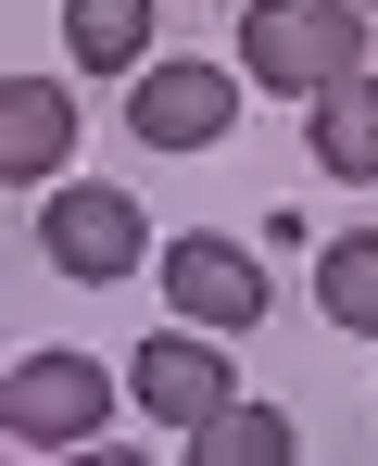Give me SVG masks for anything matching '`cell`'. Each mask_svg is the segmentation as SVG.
<instances>
[{
  "label": "cell",
  "mask_w": 378,
  "mask_h": 466,
  "mask_svg": "<svg viewBox=\"0 0 378 466\" xmlns=\"http://www.w3.org/2000/svg\"><path fill=\"white\" fill-rule=\"evenodd\" d=\"M38 239H51V278H76V290L139 278V252H151L127 189H51V202H38Z\"/></svg>",
  "instance_id": "3"
},
{
  "label": "cell",
  "mask_w": 378,
  "mask_h": 466,
  "mask_svg": "<svg viewBox=\"0 0 378 466\" xmlns=\"http://www.w3.org/2000/svg\"><path fill=\"white\" fill-rule=\"evenodd\" d=\"M366 64V0H240V76L315 101L328 76Z\"/></svg>",
  "instance_id": "1"
},
{
  "label": "cell",
  "mask_w": 378,
  "mask_h": 466,
  "mask_svg": "<svg viewBox=\"0 0 378 466\" xmlns=\"http://www.w3.org/2000/svg\"><path fill=\"white\" fill-rule=\"evenodd\" d=\"M315 303H328V328H378V239H328Z\"/></svg>",
  "instance_id": "11"
},
{
  "label": "cell",
  "mask_w": 378,
  "mask_h": 466,
  "mask_svg": "<svg viewBox=\"0 0 378 466\" xmlns=\"http://www.w3.org/2000/svg\"><path fill=\"white\" fill-rule=\"evenodd\" d=\"M366 13H378V0H366Z\"/></svg>",
  "instance_id": "12"
},
{
  "label": "cell",
  "mask_w": 378,
  "mask_h": 466,
  "mask_svg": "<svg viewBox=\"0 0 378 466\" xmlns=\"http://www.w3.org/2000/svg\"><path fill=\"white\" fill-rule=\"evenodd\" d=\"M189 454L202 466H291V416H278V403H215V416L189 429Z\"/></svg>",
  "instance_id": "10"
},
{
  "label": "cell",
  "mask_w": 378,
  "mask_h": 466,
  "mask_svg": "<svg viewBox=\"0 0 378 466\" xmlns=\"http://www.w3.org/2000/svg\"><path fill=\"white\" fill-rule=\"evenodd\" d=\"M227 127H240V76L227 64H151V76H127V139L139 152H215Z\"/></svg>",
  "instance_id": "4"
},
{
  "label": "cell",
  "mask_w": 378,
  "mask_h": 466,
  "mask_svg": "<svg viewBox=\"0 0 378 466\" xmlns=\"http://www.w3.org/2000/svg\"><path fill=\"white\" fill-rule=\"evenodd\" d=\"M315 164H328V177H378V76L366 64L315 88Z\"/></svg>",
  "instance_id": "8"
},
{
  "label": "cell",
  "mask_w": 378,
  "mask_h": 466,
  "mask_svg": "<svg viewBox=\"0 0 378 466\" xmlns=\"http://www.w3.org/2000/svg\"><path fill=\"white\" fill-rule=\"evenodd\" d=\"M127 390H139V403L164 416V429H202V416L227 403V366L202 353V340H139V366H127Z\"/></svg>",
  "instance_id": "7"
},
{
  "label": "cell",
  "mask_w": 378,
  "mask_h": 466,
  "mask_svg": "<svg viewBox=\"0 0 378 466\" xmlns=\"http://www.w3.org/2000/svg\"><path fill=\"white\" fill-rule=\"evenodd\" d=\"M114 416V379L88 366V353H26L13 379H0V429L26 441V454H64V441H88Z\"/></svg>",
  "instance_id": "2"
},
{
  "label": "cell",
  "mask_w": 378,
  "mask_h": 466,
  "mask_svg": "<svg viewBox=\"0 0 378 466\" xmlns=\"http://www.w3.org/2000/svg\"><path fill=\"white\" fill-rule=\"evenodd\" d=\"M64 51L88 76H139L151 64V0H64Z\"/></svg>",
  "instance_id": "9"
},
{
  "label": "cell",
  "mask_w": 378,
  "mask_h": 466,
  "mask_svg": "<svg viewBox=\"0 0 378 466\" xmlns=\"http://www.w3.org/2000/svg\"><path fill=\"white\" fill-rule=\"evenodd\" d=\"M64 152H76V101L51 76H0V177L38 189V177H64Z\"/></svg>",
  "instance_id": "6"
},
{
  "label": "cell",
  "mask_w": 378,
  "mask_h": 466,
  "mask_svg": "<svg viewBox=\"0 0 378 466\" xmlns=\"http://www.w3.org/2000/svg\"><path fill=\"white\" fill-rule=\"evenodd\" d=\"M164 290L202 315V328H252L265 315V265L240 239H164Z\"/></svg>",
  "instance_id": "5"
}]
</instances>
